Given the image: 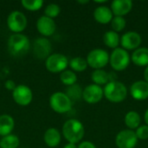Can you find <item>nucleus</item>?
Returning <instances> with one entry per match:
<instances>
[{"mask_svg":"<svg viewBox=\"0 0 148 148\" xmlns=\"http://www.w3.org/2000/svg\"><path fill=\"white\" fill-rule=\"evenodd\" d=\"M84 134V126L76 119H69L62 126V135L69 143H79L83 139Z\"/></svg>","mask_w":148,"mask_h":148,"instance_id":"1","label":"nucleus"},{"mask_svg":"<svg viewBox=\"0 0 148 148\" xmlns=\"http://www.w3.org/2000/svg\"><path fill=\"white\" fill-rule=\"evenodd\" d=\"M8 51L13 56H23L30 49L29 38L23 34H13L9 37Z\"/></svg>","mask_w":148,"mask_h":148,"instance_id":"2","label":"nucleus"},{"mask_svg":"<svg viewBox=\"0 0 148 148\" xmlns=\"http://www.w3.org/2000/svg\"><path fill=\"white\" fill-rule=\"evenodd\" d=\"M104 96L107 100L114 103L123 101L127 96V88L126 85L121 82H108L103 89Z\"/></svg>","mask_w":148,"mask_h":148,"instance_id":"3","label":"nucleus"},{"mask_svg":"<svg viewBox=\"0 0 148 148\" xmlns=\"http://www.w3.org/2000/svg\"><path fill=\"white\" fill-rule=\"evenodd\" d=\"M49 105L57 114H66L72 108V101L65 93L56 92L49 97Z\"/></svg>","mask_w":148,"mask_h":148,"instance_id":"4","label":"nucleus"},{"mask_svg":"<svg viewBox=\"0 0 148 148\" xmlns=\"http://www.w3.org/2000/svg\"><path fill=\"white\" fill-rule=\"evenodd\" d=\"M109 62L114 70L123 71L129 66L130 55L126 49L116 48L109 56Z\"/></svg>","mask_w":148,"mask_h":148,"instance_id":"5","label":"nucleus"},{"mask_svg":"<svg viewBox=\"0 0 148 148\" xmlns=\"http://www.w3.org/2000/svg\"><path fill=\"white\" fill-rule=\"evenodd\" d=\"M69 59L66 56L56 53L50 55L45 61V67L49 72L51 73H62L67 69L69 66Z\"/></svg>","mask_w":148,"mask_h":148,"instance_id":"6","label":"nucleus"},{"mask_svg":"<svg viewBox=\"0 0 148 148\" xmlns=\"http://www.w3.org/2000/svg\"><path fill=\"white\" fill-rule=\"evenodd\" d=\"M27 24L26 16L19 10L11 11L7 17V26L14 34H21L26 29Z\"/></svg>","mask_w":148,"mask_h":148,"instance_id":"7","label":"nucleus"},{"mask_svg":"<svg viewBox=\"0 0 148 148\" xmlns=\"http://www.w3.org/2000/svg\"><path fill=\"white\" fill-rule=\"evenodd\" d=\"M86 61L91 68L101 69L109 62V55L102 49H95L88 54Z\"/></svg>","mask_w":148,"mask_h":148,"instance_id":"8","label":"nucleus"},{"mask_svg":"<svg viewBox=\"0 0 148 148\" xmlns=\"http://www.w3.org/2000/svg\"><path fill=\"white\" fill-rule=\"evenodd\" d=\"M12 98L17 105L26 107L31 103L33 100V93L28 86L21 84L17 85L12 91Z\"/></svg>","mask_w":148,"mask_h":148,"instance_id":"9","label":"nucleus"},{"mask_svg":"<svg viewBox=\"0 0 148 148\" xmlns=\"http://www.w3.org/2000/svg\"><path fill=\"white\" fill-rule=\"evenodd\" d=\"M138 143V138L134 131L125 129L121 131L115 138V144L118 148H134Z\"/></svg>","mask_w":148,"mask_h":148,"instance_id":"10","label":"nucleus"},{"mask_svg":"<svg viewBox=\"0 0 148 148\" xmlns=\"http://www.w3.org/2000/svg\"><path fill=\"white\" fill-rule=\"evenodd\" d=\"M51 50V42L46 37H39L34 41L33 54L37 59H47L50 56Z\"/></svg>","mask_w":148,"mask_h":148,"instance_id":"11","label":"nucleus"},{"mask_svg":"<svg viewBox=\"0 0 148 148\" xmlns=\"http://www.w3.org/2000/svg\"><path fill=\"white\" fill-rule=\"evenodd\" d=\"M103 89L101 86L96 84H90L87 86L82 92L83 100L89 104H95L101 101L103 98Z\"/></svg>","mask_w":148,"mask_h":148,"instance_id":"12","label":"nucleus"},{"mask_svg":"<svg viewBox=\"0 0 148 148\" xmlns=\"http://www.w3.org/2000/svg\"><path fill=\"white\" fill-rule=\"evenodd\" d=\"M141 36L138 32L128 31L122 35L121 38V44L122 49L127 50H135L140 48L141 44Z\"/></svg>","mask_w":148,"mask_h":148,"instance_id":"13","label":"nucleus"},{"mask_svg":"<svg viewBox=\"0 0 148 148\" xmlns=\"http://www.w3.org/2000/svg\"><path fill=\"white\" fill-rule=\"evenodd\" d=\"M36 29L43 36H51L56 32V24L52 18H49L46 16H42L36 22Z\"/></svg>","mask_w":148,"mask_h":148,"instance_id":"14","label":"nucleus"},{"mask_svg":"<svg viewBox=\"0 0 148 148\" xmlns=\"http://www.w3.org/2000/svg\"><path fill=\"white\" fill-rule=\"evenodd\" d=\"M131 96L136 101H145L148 98V82L146 81H137L130 87Z\"/></svg>","mask_w":148,"mask_h":148,"instance_id":"15","label":"nucleus"},{"mask_svg":"<svg viewBox=\"0 0 148 148\" xmlns=\"http://www.w3.org/2000/svg\"><path fill=\"white\" fill-rule=\"evenodd\" d=\"M133 8L131 0H114L111 3V10L115 16H123L128 14Z\"/></svg>","mask_w":148,"mask_h":148,"instance_id":"16","label":"nucleus"},{"mask_svg":"<svg viewBox=\"0 0 148 148\" xmlns=\"http://www.w3.org/2000/svg\"><path fill=\"white\" fill-rule=\"evenodd\" d=\"M94 18L101 24H108L113 19V12L108 6H98L94 11Z\"/></svg>","mask_w":148,"mask_h":148,"instance_id":"17","label":"nucleus"},{"mask_svg":"<svg viewBox=\"0 0 148 148\" xmlns=\"http://www.w3.org/2000/svg\"><path fill=\"white\" fill-rule=\"evenodd\" d=\"M43 140L45 144L50 148H55L59 146L62 140V135L58 129L50 127L44 133Z\"/></svg>","mask_w":148,"mask_h":148,"instance_id":"18","label":"nucleus"},{"mask_svg":"<svg viewBox=\"0 0 148 148\" xmlns=\"http://www.w3.org/2000/svg\"><path fill=\"white\" fill-rule=\"evenodd\" d=\"M131 60L136 66H148V48L140 47L135 49L131 56Z\"/></svg>","mask_w":148,"mask_h":148,"instance_id":"19","label":"nucleus"},{"mask_svg":"<svg viewBox=\"0 0 148 148\" xmlns=\"http://www.w3.org/2000/svg\"><path fill=\"white\" fill-rule=\"evenodd\" d=\"M15 127V121L10 114L0 115V136L4 137L12 133Z\"/></svg>","mask_w":148,"mask_h":148,"instance_id":"20","label":"nucleus"},{"mask_svg":"<svg viewBox=\"0 0 148 148\" xmlns=\"http://www.w3.org/2000/svg\"><path fill=\"white\" fill-rule=\"evenodd\" d=\"M103 42L105 45L110 49H116L118 48L121 42V37L119 34L114 30L107 31L103 36Z\"/></svg>","mask_w":148,"mask_h":148,"instance_id":"21","label":"nucleus"},{"mask_svg":"<svg viewBox=\"0 0 148 148\" xmlns=\"http://www.w3.org/2000/svg\"><path fill=\"white\" fill-rule=\"evenodd\" d=\"M140 115L135 111H130L125 116V124L130 130L137 129L140 126Z\"/></svg>","mask_w":148,"mask_h":148,"instance_id":"22","label":"nucleus"},{"mask_svg":"<svg viewBox=\"0 0 148 148\" xmlns=\"http://www.w3.org/2000/svg\"><path fill=\"white\" fill-rule=\"evenodd\" d=\"M91 80L93 81L94 84L98 86L106 85L109 82L108 73L104 69H95L91 74Z\"/></svg>","mask_w":148,"mask_h":148,"instance_id":"23","label":"nucleus"},{"mask_svg":"<svg viewBox=\"0 0 148 148\" xmlns=\"http://www.w3.org/2000/svg\"><path fill=\"white\" fill-rule=\"evenodd\" d=\"M19 145L20 140L16 134H10L0 140V148H17Z\"/></svg>","mask_w":148,"mask_h":148,"instance_id":"24","label":"nucleus"},{"mask_svg":"<svg viewBox=\"0 0 148 148\" xmlns=\"http://www.w3.org/2000/svg\"><path fill=\"white\" fill-rule=\"evenodd\" d=\"M69 65L71 68L72 71H74V72H83L87 69V68L88 66L86 59L80 57V56L72 58L69 61Z\"/></svg>","mask_w":148,"mask_h":148,"instance_id":"25","label":"nucleus"},{"mask_svg":"<svg viewBox=\"0 0 148 148\" xmlns=\"http://www.w3.org/2000/svg\"><path fill=\"white\" fill-rule=\"evenodd\" d=\"M60 81L62 82V84L69 87L76 83L77 82V75L76 74L70 70V69H66L63 72L61 73L60 75Z\"/></svg>","mask_w":148,"mask_h":148,"instance_id":"26","label":"nucleus"},{"mask_svg":"<svg viewBox=\"0 0 148 148\" xmlns=\"http://www.w3.org/2000/svg\"><path fill=\"white\" fill-rule=\"evenodd\" d=\"M82 92L83 89L81 88V86L75 83L72 86L68 87L65 94L72 101H79L81 98H82Z\"/></svg>","mask_w":148,"mask_h":148,"instance_id":"27","label":"nucleus"},{"mask_svg":"<svg viewBox=\"0 0 148 148\" xmlns=\"http://www.w3.org/2000/svg\"><path fill=\"white\" fill-rule=\"evenodd\" d=\"M21 4L27 10L37 11L42 7L43 1L42 0H22Z\"/></svg>","mask_w":148,"mask_h":148,"instance_id":"28","label":"nucleus"},{"mask_svg":"<svg viewBox=\"0 0 148 148\" xmlns=\"http://www.w3.org/2000/svg\"><path fill=\"white\" fill-rule=\"evenodd\" d=\"M61 12V8L56 3H49L45 7L44 10V16L49 17V18H55L59 16Z\"/></svg>","mask_w":148,"mask_h":148,"instance_id":"29","label":"nucleus"},{"mask_svg":"<svg viewBox=\"0 0 148 148\" xmlns=\"http://www.w3.org/2000/svg\"><path fill=\"white\" fill-rule=\"evenodd\" d=\"M127 25L126 19L123 16H114L113 17L111 21V26L114 31L115 32H120L125 29Z\"/></svg>","mask_w":148,"mask_h":148,"instance_id":"30","label":"nucleus"},{"mask_svg":"<svg viewBox=\"0 0 148 148\" xmlns=\"http://www.w3.org/2000/svg\"><path fill=\"white\" fill-rule=\"evenodd\" d=\"M136 136L138 138V140H146L148 139V126L147 125H142L140 126L137 129H136Z\"/></svg>","mask_w":148,"mask_h":148,"instance_id":"31","label":"nucleus"},{"mask_svg":"<svg viewBox=\"0 0 148 148\" xmlns=\"http://www.w3.org/2000/svg\"><path fill=\"white\" fill-rule=\"evenodd\" d=\"M16 83H15V82L14 81H12V80H7V81H5V82H4V88H6V89H8V90H10V91H13L15 88H16Z\"/></svg>","mask_w":148,"mask_h":148,"instance_id":"32","label":"nucleus"},{"mask_svg":"<svg viewBox=\"0 0 148 148\" xmlns=\"http://www.w3.org/2000/svg\"><path fill=\"white\" fill-rule=\"evenodd\" d=\"M77 148H96L95 145L90 141H83L80 143V145L77 147Z\"/></svg>","mask_w":148,"mask_h":148,"instance_id":"33","label":"nucleus"},{"mask_svg":"<svg viewBox=\"0 0 148 148\" xmlns=\"http://www.w3.org/2000/svg\"><path fill=\"white\" fill-rule=\"evenodd\" d=\"M108 80H109V82L117 81V75H116L114 72H110V73H108Z\"/></svg>","mask_w":148,"mask_h":148,"instance_id":"34","label":"nucleus"},{"mask_svg":"<svg viewBox=\"0 0 148 148\" xmlns=\"http://www.w3.org/2000/svg\"><path fill=\"white\" fill-rule=\"evenodd\" d=\"M63 148H77V146L75 144H72V143H68L67 145L64 146Z\"/></svg>","mask_w":148,"mask_h":148,"instance_id":"35","label":"nucleus"},{"mask_svg":"<svg viewBox=\"0 0 148 148\" xmlns=\"http://www.w3.org/2000/svg\"><path fill=\"white\" fill-rule=\"evenodd\" d=\"M144 77H145V81L148 82V66H147V68L144 71Z\"/></svg>","mask_w":148,"mask_h":148,"instance_id":"36","label":"nucleus"},{"mask_svg":"<svg viewBox=\"0 0 148 148\" xmlns=\"http://www.w3.org/2000/svg\"><path fill=\"white\" fill-rule=\"evenodd\" d=\"M144 119H145V122H146L147 126H148V108L147 109L146 113H145V115H144Z\"/></svg>","mask_w":148,"mask_h":148,"instance_id":"37","label":"nucleus"},{"mask_svg":"<svg viewBox=\"0 0 148 148\" xmlns=\"http://www.w3.org/2000/svg\"><path fill=\"white\" fill-rule=\"evenodd\" d=\"M77 3H82V4H84V3H89V1H88V0H85V1H77Z\"/></svg>","mask_w":148,"mask_h":148,"instance_id":"38","label":"nucleus"},{"mask_svg":"<svg viewBox=\"0 0 148 148\" xmlns=\"http://www.w3.org/2000/svg\"><path fill=\"white\" fill-rule=\"evenodd\" d=\"M108 1L107 0H102V1H95V3H107Z\"/></svg>","mask_w":148,"mask_h":148,"instance_id":"39","label":"nucleus"}]
</instances>
